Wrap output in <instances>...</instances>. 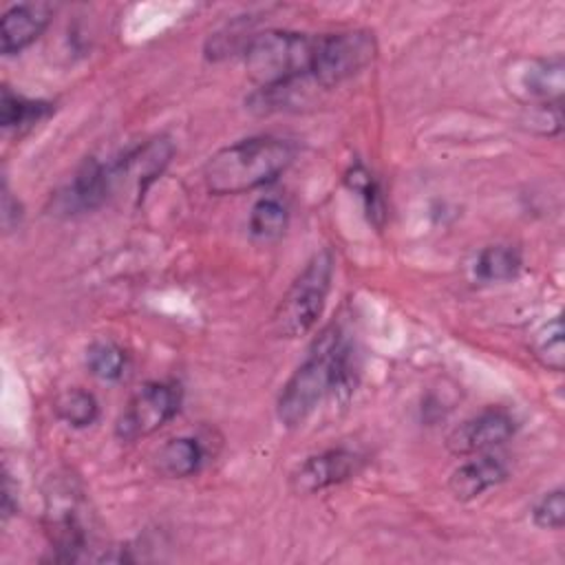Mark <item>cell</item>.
<instances>
[{
  "label": "cell",
  "mask_w": 565,
  "mask_h": 565,
  "mask_svg": "<svg viewBox=\"0 0 565 565\" xmlns=\"http://www.w3.org/2000/svg\"><path fill=\"white\" fill-rule=\"evenodd\" d=\"M351 382V353L349 344L335 327L320 333V338L309 349L305 362L285 382L276 415L282 426L298 428L316 411L320 399L349 386Z\"/></svg>",
  "instance_id": "6da1fadb"
},
{
  "label": "cell",
  "mask_w": 565,
  "mask_h": 565,
  "mask_svg": "<svg viewBox=\"0 0 565 565\" xmlns=\"http://www.w3.org/2000/svg\"><path fill=\"white\" fill-rule=\"evenodd\" d=\"M294 143L280 137L241 139L207 159L203 181L212 194H243L278 179L294 161Z\"/></svg>",
  "instance_id": "7a4b0ae2"
},
{
  "label": "cell",
  "mask_w": 565,
  "mask_h": 565,
  "mask_svg": "<svg viewBox=\"0 0 565 565\" xmlns=\"http://www.w3.org/2000/svg\"><path fill=\"white\" fill-rule=\"evenodd\" d=\"M318 38L271 29L252 35L245 46V71L263 90L291 86L311 77Z\"/></svg>",
  "instance_id": "3957f363"
},
{
  "label": "cell",
  "mask_w": 565,
  "mask_h": 565,
  "mask_svg": "<svg viewBox=\"0 0 565 565\" xmlns=\"http://www.w3.org/2000/svg\"><path fill=\"white\" fill-rule=\"evenodd\" d=\"M333 278V254L329 249L316 252L305 269L296 276L282 294L274 311V331L280 338H298L318 322Z\"/></svg>",
  "instance_id": "277c9868"
},
{
  "label": "cell",
  "mask_w": 565,
  "mask_h": 565,
  "mask_svg": "<svg viewBox=\"0 0 565 565\" xmlns=\"http://www.w3.org/2000/svg\"><path fill=\"white\" fill-rule=\"evenodd\" d=\"M375 53V38L366 29L318 35L311 79L322 88L338 86L364 71L373 62Z\"/></svg>",
  "instance_id": "5b68a950"
},
{
  "label": "cell",
  "mask_w": 565,
  "mask_h": 565,
  "mask_svg": "<svg viewBox=\"0 0 565 565\" xmlns=\"http://www.w3.org/2000/svg\"><path fill=\"white\" fill-rule=\"evenodd\" d=\"M181 406V391L172 382H148L126 404L115 424V435L121 441L148 437L168 424Z\"/></svg>",
  "instance_id": "8992f818"
},
{
  "label": "cell",
  "mask_w": 565,
  "mask_h": 565,
  "mask_svg": "<svg viewBox=\"0 0 565 565\" xmlns=\"http://www.w3.org/2000/svg\"><path fill=\"white\" fill-rule=\"evenodd\" d=\"M364 457L349 448H333L320 455L307 457L294 472H291V488L298 494H313L335 483H342L360 472Z\"/></svg>",
  "instance_id": "52a82bcc"
},
{
  "label": "cell",
  "mask_w": 565,
  "mask_h": 565,
  "mask_svg": "<svg viewBox=\"0 0 565 565\" xmlns=\"http://www.w3.org/2000/svg\"><path fill=\"white\" fill-rule=\"evenodd\" d=\"M514 417L503 408H486L459 424L446 439L452 455H479L505 444L514 435Z\"/></svg>",
  "instance_id": "ba28073f"
},
{
  "label": "cell",
  "mask_w": 565,
  "mask_h": 565,
  "mask_svg": "<svg viewBox=\"0 0 565 565\" xmlns=\"http://www.w3.org/2000/svg\"><path fill=\"white\" fill-rule=\"evenodd\" d=\"M563 71V57L558 55L547 60H523L508 71L510 93L521 97L525 104L561 102L565 88Z\"/></svg>",
  "instance_id": "9c48e42d"
},
{
  "label": "cell",
  "mask_w": 565,
  "mask_h": 565,
  "mask_svg": "<svg viewBox=\"0 0 565 565\" xmlns=\"http://www.w3.org/2000/svg\"><path fill=\"white\" fill-rule=\"evenodd\" d=\"M113 188L115 181L110 163L86 159L71 183L55 194V210L66 216L97 210L108 199Z\"/></svg>",
  "instance_id": "30bf717a"
},
{
  "label": "cell",
  "mask_w": 565,
  "mask_h": 565,
  "mask_svg": "<svg viewBox=\"0 0 565 565\" xmlns=\"http://www.w3.org/2000/svg\"><path fill=\"white\" fill-rule=\"evenodd\" d=\"M66 492V497L55 494L46 505V532L55 550V561H77L79 552L86 547V527L77 512V505Z\"/></svg>",
  "instance_id": "8fae6325"
},
{
  "label": "cell",
  "mask_w": 565,
  "mask_h": 565,
  "mask_svg": "<svg viewBox=\"0 0 565 565\" xmlns=\"http://www.w3.org/2000/svg\"><path fill=\"white\" fill-rule=\"evenodd\" d=\"M172 152H174V148H172V143L166 137L152 139V141L135 148L132 152L124 154L121 161L110 163L115 185L121 179H130V181H135L137 192L143 194L146 188L163 172V168L168 166Z\"/></svg>",
  "instance_id": "7c38bea8"
},
{
  "label": "cell",
  "mask_w": 565,
  "mask_h": 565,
  "mask_svg": "<svg viewBox=\"0 0 565 565\" xmlns=\"http://www.w3.org/2000/svg\"><path fill=\"white\" fill-rule=\"evenodd\" d=\"M51 20V7L44 2L13 4L2 15V53L13 55L35 42Z\"/></svg>",
  "instance_id": "4fadbf2b"
},
{
  "label": "cell",
  "mask_w": 565,
  "mask_h": 565,
  "mask_svg": "<svg viewBox=\"0 0 565 565\" xmlns=\"http://www.w3.org/2000/svg\"><path fill=\"white\" fill-rule=\"evenodd\" d=\"M505 477H508L505 463L499 457L483 455V457L466 461L457 470H452V475L448 479V488L455 499L470 501V499L483 494L486 490L499 486L501 481H505Z\"/></svg>",
  "instance_id": "5bb4252c"
},
{
  "label": "cell",
  "mask_w": 565,
  "mask_h": 565,
  "mask_svg": "<svg viewBox=\"0 0 565 565\" xmlns=\"http://www.w3.org/2000/svg\"><path fill=\"white\" fill-rule=\"evenodd\" d=\"M157 470L170 479H185L203 463V448L194 437L168 439L157 450Z\"/></svg>",
  "instance_id": "9a60e30c"
},
{
  "label": "cell",
  "mask_w": 565,
  "mask_h": 565,
  "mask_svg": "<svg viewBox=\"0 0 565 565\" xmlns=\"http://www.w3.org/2000/svg\"><path fill=\"white\" fill-rule=\"evenodd\" d=\"M521 252L512 245H488L479 252L475 260V276L483 282H505L512 280L521 269Z\"/></svg>",
  "instance_id": "2e32d148"
},
{
  "label": "cell",
  "mask_w": 565,
  "mask_h": 565,
  "mask_svg": "<svg viewBox=\"0 0 565 565\" xmlns=\"http://www.w3.org/2000/svg\"><path fill=\"white\" fill-rule=\"evenodd\" d=\"M289 225V212L282 201L274 196H263L254 203L249 214V232L260 241H276L285 234Z\"/></svg>",
  "instance_id": "e0dca14e"
},
{
  "label": "cell",
  "mask_w": 565,
  "mask_h": 565,
  "mask_svg": "<svg viewBox=\"0 0 565 565\" xmlns=\"http://www.w3.org/2000/svg\"><path fill=\"white\" fill-rule=\"evenodd\" d=\"M53 408H55L57 417L64 419L73 428H86L99 415L97 399L88 391H82V388H68V391L60 393Z\"/></svg>",
  "instance_id": "ac0fdd59"
},
{
  "label": "cell",
  "mask_w": 565,
  "mask_h": 565,
  "mask_svg": "<svg viewBox=\"0 0 565 565\" xmlns=\"http://www.w3.org/2000/svg\"><path fill=\"white\" fill-rule=\"evenodd\" d=\"M86 366L95 377L115 382L124 375L126 353L110 340H97L86 351Z\"/></svg>",
  "instance_id": "d6986e66"
},
{
  "label": "cell",
  "mask_w": 565,
  "mask_h": 565,
  "mask_svg": "<svg viewBox=\"0 0 565 565\" xmlns=\"http://www.w3.org/2000/svg\"><path fill=\"white\" fill-rule=\"evenodd\" d=\"M49 113V104L44 102H31L24 99L9 88H2V102H0V124L2 128H24L35 124L40 117Z\"/></svg>",
  "instance_id": "ffe728a7"
},
{
  "label": "cell",
  "mask_w": 565,
  "mask_h": 565,
  "mask_svg": "<svg viewBox=\"0 0 565 565\" xmlns=\"http://www.w3.org/2000/svg\"><path fill=\"white\" fill-rule=\"evenodd\" d=\"M534 355L543 366L552 371H563L565 353H563V322L561 318L550 320L534 333Z\"/></svg>",
  "instance_id": "44dd1931"
},
{
  "label": "cell",
  "mask_w": 565,
  "mask_h": 565,
  "mask_svg": "<svg viewBox=\"0 0 565 565\" xmlns=\"http://www.w3.org/2000/svg\"><path fill=\"white\" fill-rule=\"evenodd\" d=\"M344 181L353 192H358L362 196L369 218L380 227L382 218H384V203H382V194H380V188H377V181L373 179V174L364 166L358 163L347 172Z\"/></svg>",
  "instance_id": "7402d4cb"
},
{
  "label": "cell",
  "mask_w": 565,
  "mask_h": 565,
  "mask_svg": "<svg viewBox=\"0 0 565 565\" xmlns=\"http://www.w3.org/2000/svg\"><path fill=\"white\" fill-rule=\"evenodd\" d=\"M532 521L543 530H561L565 523V494L563 488L545 492L532 508Z\"/></svg>",
  "instance_id": "603a6c76"
},
{
  "label": "cell",
  "mask_w": 565,
  "mask_h": 565,
  "mask_svg": "<svg viewBox=\"0 0 565 565\" xmlns=\"http://www.w3.org/2000/svg\"><path fill=\"white\" fill-rule=\"evenodd\" d=\"M523 124L527 130H534L539 135H554L563 126V113L561 102H547V104H527V113L523 117Z\"/></svg>",
  "instance_id": "cb8c5ba5"
},
{
  "label": "cell",
  "mask_w": 565,
  "mask_h": 565,
  "mask_svg": "<svg viewBox=\"0 0 565 565\" xmlns=\"http://www.w3.org/2000/svg\"><path fill=\"white\" fill-rule=\"evenodd\" d=\"M18 512V501H15V492H13V483L11 477L4 475V490H2V523H7L11 519V514Z\"/></svg>",
  "instance_id": "d4e9b609"
}]
</instances>
